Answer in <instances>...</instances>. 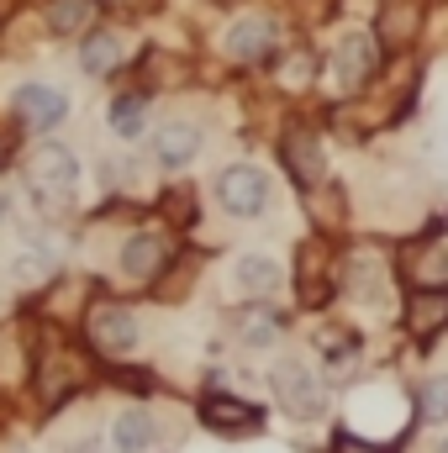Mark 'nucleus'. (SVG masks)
<instances>
[{
	"instance_id": "b1692460",
	"label": "nucleus",
	"mask_w": 448,
	"mask_h": 453,
	"mask_svg": "<svg viewBox=\"0 0 448 453\" xmlns=\"http://www.w3.org/2000/svg\"><path fill=\"white\" fill-rule=\"evenodd\" d=\"M64 453H101V438H74V449H64Z\"/></svg>"
},
{
	"instance_id": "9b49d317",
	"label": "nucleus",
	"mask_w": 448,
	"mask_h": 453,
	"mask_svg": "<svg viewBox=\"0 0 448 453\" xmlns=\"http://www.w3.org/2000/svg\"><path fill=\"white\" fill-rule=\"evenodd\" d=\"M448 327V290L444 285H433V290H417L412 296V306H406V333L412 338H438Z\"/></svg>"
},
{
	"instance_id": "a211bd4d",
	"label": "nucleus",
	"mask_w": 448,
	"mask_h": 453,
	"mask_svg": "<svg viewBox=\"0 0 448 453\" xmlns=\"http://www.w3.org/2000/svg\"><path fill=\"white\" fill-rule=\"evenodd\" d=\"M317 348H322V364H328L333 374H343V369L353 364V353H359V338H353V333H337V327H328V333H317Z\"/></svg>"
},
{
	"instance_id": "20e7f679",
	"label": "nucleus",
	"mask_w": 448,
	"mask_h": 453,
	"mask_svg": "<svg viewBox=\"0 0 448 453\" xmlns=\"http://www.w3.org/2000/svg\"><path fill=\"white\" fill-rule=\"evenodd\" d=\"M11 111H16V121H21L27 132H53V127L69 116V96L53 90V85H21V90L11 96Z\"/></svg>"
},
{
	"instance_id": "a878e982",
	"label": "nucleus",
	"mask_w": 448,
	"mask_h": 453,
	"mask_svg": "<svg viewBox=\"0 0 448 453\" xmlns=\"http://www.w3.org/2000/svg\"><path fill=\"white\" fill-rule=\"evenodd\" d=\"M5 453H27V449H5Z\"/></svg>"
},
{
	"instance_id": "dca6fc26",
	"label": "nucleus",
	"mask_w": 448,
	"mask_h": 453,
	"mask_svg": "<svg viewBox=\"0 0 448 453\" xmlns=\"http://www.w3.org/2000/svg\"><path fill=\"white\" fill-rule=\"evenodd\" d=\"M285 164H290V174H296L301 185H317V180H322V142H312L306 132H296V137L285 142Z\"/></svg>"
},
{
	"instance_id": "bb28decb",
	"label": "nucleus",
	"mask_w": 448,
	"mask_h": 453,
	"mask_svg": "<svg viewBox=\"0 0 448 453\" xmlns=\"http://www.w3.org/2000/svg\"><path fill=\"white\" fill-rule=\"evenodd\" d=\"M0 164H5V148H0Z\"/></svg>"
},
{
	"instance_id": "aec40b11",
	"label": "nucleus",
	"mask_w": 448,
	"mask_h": 453,
	"mask_svg": "<svg viewBox=\"0 0 448 453\" xmlns=\"http://www.w3.org/2000/svg\"><path fill=\"white\" fill-rule=\"evenodd\" d=\"M422 417L428 422H448V380H433L422 390Z\"/></svg>"
},
{
	"instance_id": "ddd939ff",
	"label": "nucleus",
	"mask_w": 448,
	"mask_h": 453,
	"mask_svg": "<svg viewBox=\"0 0 448 453\" xmlns=\"http://www.w3.org/2000/svg\"><path fill=\"white\" fill-rule=\"evenodd\" d=\"M280 258H269V253H237V264H232V285L237 290H248V296H269V290H280Z\"/></svg>"
},
{
	"instance_id": "6ab92c4d",
	"label": "nucleus",
	"mask_w": 448,
	"mask_h": 453,
	"mask_svg": "<svg viewBox=\"0 0 448 453\" xmlns=\"http://www.w3.org/2000/svg\"><path fill=\"white\" fill-rule=\"evenodd\" d=\"M106 121H112L116 137H137L143 132V96H116L106 106Z\"/></svg>"
},
{
	"instance_id": "4468645a",
	"label": "nucleus",
	"mask_w": 448,
	"mask_h": 453,
	"mask_svg": "<svg viewBox=\"0 0 448 453\" xmlns=\"http://www.w3.org/2000/svg\"><path fill=\"white\" fill-rule=\"evenodd\" d=\"M101 16V0H48V32L53 37H80Z\"/></svg>"
},
{
	"instance_id": "423d86ee",
	"label": "nucleus",
	"mask_w": 448,
	"mask_h": 453,
	"mask_svg": "<svg viewBox=\"0 0 448 453\" xmlns=\"http://www.w3.org/2000/svg\"><path fill=\"white\" fill-rule=\"evenodd\" d=\"M148 148H153V158H158L164 169H185V164H196V153H201V127H196V121H158L153 137H148Z\"/></svg>"
},
{
	"instance_id": "f3484780",
	"label": "nucleus",
	"mask_w": 448,
	"mask_h": 453,
	"mask_svg": "<svg viewBox=\"0 0 448 453\" xmlns=\"http://www.w3.org/2000/svg\"><path fill=\"white\" fill-rule=\"evenodd\" d=\"M237 338L248 342V348H269V342L280 338V311H264V306H248V311L237 317Z\"/></svg>"
},
{
	"instance_id": "7ed1b4c3",
	"label": "nucleus",
	"mask_w": 448,
	"mask_h": 453,
	"mask_svg": "<svg viewBox=\"0 0 448 453\" xmlns=\"http://www.w3.org/2000/svg\"><path fill=\"white\" fill-rule=\"evenodd\" d=\"M27 174H32V185L48 196H58V201H74V185H80V164H74V153L64 148V142H37L32 148V158H27Z\"/></svg>"
},
{
	"instance_id": "5701e85b",
	"label": "nucleus",
	"mask_w": 448,
	"mask_h": 453,
	"mask_svg": "<svg viewBox=\"0 0 448 453\" xmlns=\"http://www.w3.org/2000/svg\"><path fill=\"white\" fill-rule=\"evenodd\" d=\"M333 453H380V449H364V443H353V438H348V433H337Z\"/></svg>"
},
{
	"instance_id": "f257e3e1",
	"label": "nucleus",
	"mask_w": 448,
	"mask_h": 453,
	"mask_svg": "<svg viewBox=\"0 0 448 453\" xmlns=\"http://www.w3.org/2000/svg\"><path fill=\"white\" fill-rule=\"evenodd\" d=\"M269 380H274V401H280L285 417H296V422H317L322 417V385H317V374L301 358H280Z\"/></svg>"
},
{
	"instance_id": "f8f14e48",
	"label": "nucleus",
	"mask_w": 448,
	"mask_h": 453,
	"mask_svg": "<svg viewBox=\"0 0 448 453\" xmlns=\"http://www.w3.org/2000/svg\"><path fill=\"white\" fill-rule=\"evenodd\" d=\"M169 237L164 232H137L127 248H121V269L132 274V280H148V274H158L164 264H169Z\"/></svg>"
},
{
	"instance_id": "f03ea898",
	"label": "nucleus",
	"mask_w": 448,
	"mask_h": 453,
	"mask_svg": "<svg viewBox=\"0 0 448 453\" xmlns=\"http://www.w3.org/2000/svg\"><path fill=\"white\" fill-rule=\"evenodd\" d=\"M217 201L227 217H259L269 206V174L253 164H227L217 174Z\"/></svg>"
},
{
	"instance_id": "9d476101",
	"label": "nucleus",
	"mask_w": 448,
	"mask_h": 453,
	"mask_svg": "<svg viewBox=\"0 0 448 453\" xmlns=\"http://www.w3.org/2000/svg\"><path fill=\"white\" fill-rule=\"evenodd\" d=\"M121 58H127V42H121V32H112V27H101V32H90V37L80 42V69H85L90 80L116 74Z\"/></svg>"
},
{
	"instance_id": "1a4fd4ad",
	"label": "nucleus",
	"mask_w": 448,
	"mask_h": 453,
	"mask_svg": "<svg viewBox=\"0 0 448 453\" xmlns=\"http://www.w3.org/2000/svg\"><path fill=\"white\" fill-rule=\"evenodd\" d=\"M274 42H280V27H274L269 16H243V21L227 32V53H232V58H243V64L264 58Z\"/></svg>"
},
{
	"instance_id": "6e6552de",
	"label": "nucleus",
	"mask_w": 448,
	"mask_h": 453,
	"mask_svg": "<svg viewBox=\"0 0 448 453\" xmlns=\"http://www.w3.org/2000/svg\"><path fill=\"white\" fill-rule=\"evenodd\" d=\"M158 438H164V427H158V417L143 411V406H127L112 422V449L116 453H153Z\"/></svg>"
},
{
	"instance_id": "39448f33",
	"label": "nucleus",
	"mask_w": 448,
	"mask_h": 453,
	"mask_svg": "<svg viewBox=\"0 0 448 453\" xmlns=\"http://www.w3.org/2000/svg\"><path fill=\"white\" fill-rule=\"evenodd\" d=\"M85 333L96 342V353H106V358H127L137 348V322H132L127 306H96L90 322H85Z\"/></svg>"
},
{
	"instance_id": "412c9836",
	"label": "nucleus",
	"mask_w": 448,
	"mask_h": 453,
	"mask_svg": "<svg viewBox=\"0 0 448 453\" xmlns=\"http://www.w3.org/2000/svg\"><path fill=\"white\" fill-rule=\"evenodd\" d=\"M42 274H48V258H42V253H21V258H16V280H27V285H37Z\"/></svg>"
},
{
	"instance_id": "0eeeda50",
	"label": "nucleus",
	"mask_w": 448,
	"mask_h": 453,
	"mask_svg": "<svg viewBox=\"0 0 448 453\" xmlns=\"http://www.w3.org/2000/svg\"><path fill=\"white\" fill-rule=\"evenodd\" d=\"M201 422L212 427V433H227V438H237V433H259L264 427V411L259 406H248V401H237V395H206L201 401Z\"/></svg>"
},
{
	"instance_id": "393cba45",
	"label": "nucleus",
	"mask_w": 448,
	"mask_h": 453,
	"mask_svg": "<svg viewBox=\"0 0 448 453\" xmlns=\"http://www.w3.org/2000/svg\"><path fill=\"white\" fill-rule=\"evenodd\" d=\"M438 453H448V438H444V443H438Z\"/></svg>"
},
{
	"instance_id": "4be33fe9",
	"label": "nucleus",
	"mask_w": 448,
	"mask_h": 453,
	"mask_svg": "<svg viewBox=\"0 0 448 453\" xmlns=\"http://www.w3.org/2000/svg\"><path fill=\"white\" fill-rule=\"evenodd\" d=\"M444 274H448V253H433V258L422 264V280H428V290H433V285H438Z\"/></svg>"
},
{
	"instance_id": "2eb2a0df",
	"label": "nucleus",
	"mask_w": 448,
	"mask_h": 453,
	"mask_svg": "<svg viewBox=\"0 0 448 453\" xmlns=\"http://www.w3.org/2000/svg\"><path fill=\"white\" fill-rule=\"evenodd\" d=\"M369 69H375V42H369L364 32H348V37L337 42V80H343V85H359Z\"/></svg>"
}]
</instances>
